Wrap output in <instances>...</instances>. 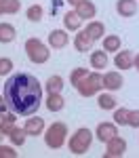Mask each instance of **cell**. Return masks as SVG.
<instances>
[{"label": "cell", "mask_w": 139, "mask_h": 158, "mask_svg": "<svg viewBox=\"0 0 139 158\" xmlns=\"http://www.w3.org/2000/svg\"><path fill=\"white\" fill-rule=\"evenodd\" d=\"M80 25H82V17H80L76 11H67L65 15H63V27H65V30H70V32H78Z\"/></svg>", "instance_id": "13"}, {"label": "cell", "mask_w": 139, "mask_h": 158, "mask_svg": "<svg viewBox=\"0 0 139 158\" xmlns=\"http://www.w3.org/2000/svg\"><path fill=\"white\" fill-rule=\"evenodd\" d=\"M15 124H17V114H15V112H6V114H2V120H0V133L6 137V135L15 129Z\"/></svg>", "instance_id": "17"}, {"label": "cell", "mask_w": 139, "mask_h": 158, "mask_svg": "<svg viewBox=\"0 0 139 158\" xmlns=\"http://www.w3.org/2000/svg\"><path fill=\"white\" fill-rule=\"evenodd\" d=\"M95 135H97V139H99L101 143H105V141H110L112 137L118 135V124L116 122H99Z\"/></svg>", "instance_id": "7"}, {"label": "cell", "mask_w": 139, "mask_h": 158, "mask_svg": "<svg viewBox=\"0 0 139 158\" xmlns=\"http://www.w3.org/2000/svg\"><path fill=\"white\" fill-rule=\"evenodd\" d=\"M91 141H93V133L88 131L87 127H80V129H76L74 135L70 137V152L76 154V156H82V154H87L88 148H91Z\"/></svg>", "instance_id": "4"}, {"label": "cell", "mask_w": 139, "mask_h": 158, "mask_svg": "<svg viewBox=\"0 0 139 158\" xmlns=\"http://www.w3.org/2000/svg\"><path fill=\"white\" fill-rule=\"evenodd\" d=\"M2 137H4V135H2V133H0V139H2Z\"/></svg>", "instance_id": "36"}, {"label": "cell", "mask_w": 139, "mask_h": 158, "mask_svg": "<svg viewBox=\"0 0 139 158\" xmlns=\"http://www.w3.org/2000/svg\"><path fill=\"white\" fill-rule=\"evenodd\" d=\"M2 95L11 112L19 116H32L42 103V85L34 74L17 72L9 76L6 82L2 85Z\"/></svg>", "instance_id": "1"}, {"label": "cell", "mask_w": 139, "mask_h": 158, "mask_svg": "<svg viewBox=\"0 0 139 158\" xmlns=\"http://www.w3.org/2000/svg\"><path fill=\"white\" fill-rule=\"evenodd\" d=\"M11 72H13V59L2 57L0 59V76H9Z\"/></svg>", "instance_id": "29"}, {"label": "cell", "mask_w": 139, "mask_h": 158, "mask_svg": "<svg viewBox=\"0 0 139 158\" xmlns=\"http://www.w3.org/2000/svg\"><path fill=\"white\" fill-rule=\"evenodd\" d=\"M129 127H133V129L139 127V110H131L129 112Z\"/></svg>", "instance_id": "31"}, {"label": "cell", "mask_w": 139, "mask_h": 158, "mask_svg": "<svg viewBox=\"0 0 139 158\" xmlns=\"http://www.w3.org/2000/svg\"><path fill=\"white\" fill-rule=\"evenodd\" d=\"M65 2H70V4H72V6H76V4H78V2H80V0H65Z\"/></svg>", "instance_id": "34"}, {"label": "cell", "mask_w": 139, "mask_h": 158, "mask_svg": "<svg viewBox=\"0 0 139 158\" xmlns=\"http://www.w3.org/2000/svg\"><path fill=\"white\" fill-rule=\"evenodd\" d=\"M76 91L80 93V97H93V95H97L99 91H103V74L88 72L87 76L76 85Z\"/></svg>", "instance_id": "3"}, {"label": "cell", "mask_w": 139, "mask_h": 158, "mask_svg": "<svg viewBox=\"0 0 139 158\" xmlns=\"http://www.w3.org/2000/svg\"><path fill=\"white\" fill-rule=\"evenodd\" d=\"M6 110H9V103H6L4 95H0V112H2V114H6Z\"/></svg>", "instance_id": "32"}, {"label": "cell", "mask_w": 139, "mask_h": 158, "mask_svg": "<svg viewBox=\"0 0 139 158\" xmlns=\"http://www.w3.org/2000/svg\"><path fill=\"white\" fill-rule=\"evenodd\" d=\"M129 112H131V110H126V108L114 110V122L120 124V127H129Z\"/></svg>", "instance_id": "26"}, {"label": "cell", "mask_w": 139, "mask_h": 158, "mask_svg": "<svg viewBox=\"0 0 139 158\" xmlns=\"http://www.w3.org/2000/svg\"><path fill=\"white\" fill-rule=\"evenodd\" d=\"M84 32H87L88 36H91V40L95 42V40H101V38H103V34H105V25L101 23V21H91Z\"/></svg>", "instance_id": "20"}, {"label": "cell", "mask_w": 139, "mask_h": 158, "mask_svg": "<svg viewBox=\"0 0 139 158\" xmlns=\"http://www.w3.org/2000/svg\"><path fill=\"white\" fill-rule=\"evenodd\" d=\"M6 137H9V141H11L13 146H23L25 143V137H27V133H25V129L23 127H17V124H15V129H13L11 133L6 135Z\"/></svg>", "instance_id": "21"}, {"label": "cell", "mask_w": 139, "mask_h": 158, "mask_svg": "<svg viewBox=\"0 0 139 158\" xmlns=\"http://www.w3.org/2000/svg\"><path fill=\"white\" fill-rule=\"evenodd\" d=\"M97 106H99L101 110H116V99H114L112 95H99Z\"/></svg>", "instance_id": "28"}, {"label": "cell", "mask_w": 139, "mask_h": 158, "mask_svg": "<svg viewBox=\"0 0 139 158\" xmlns=\"http://www.w3.org/2000/svg\"><path fill=\"white\" fill-rule=\"evenodd\" d=\"M65 137H67V127L65 122H53L49 129L44 131V143L51 150H59L65 143Z\"/></svg>", "instance_id": "5"}, {"label": "cell", "mask_w": 139, "mask_h": 158, "mask_svg": "<svg viewBox=\"0 0 139 158\" xmlns=\"http://www.w3.org/2000/svg\"><path fill=\"white\" fill-rule=\"evenodd\" d=\"M0 158H17V152L13 146H0Z\"/></svg>", "instance_id": "30"}, {"label": "cell", "mask_w": 139, "mask_h": 158, "mask_svg": "<svg viewBox=\"0 0 139 158\" xmlns=\"http://www.w3.org/2000/svg\"><path fill=\"white\" fill-rule=\"evenodd\" d=\"M0 120H2V112H0Z\"/></svg>", "instance_id": "35"}, {"label": "cell", "mask_w": 139, "mask_h": 158, "mask_svg": "<svg viewBox=\"0 0 139 158\" xmlns=\"http://www.w3.org/2000/svg\"><path fill=\"white\" fill-rule=\"evenodd\" d=\"M25 15H27V19H30L32 23H38V21L42 19V15H44V9H42L40 4H32V6L27 9Z\"/></svg>", "instance_id": "25"}, {"label": "cell", "mask_w": 139, "mask_h": 158, "mask_svg": "<svg viewBox=\"0 0 139 158\" xmlns=\"http://www.w3.org/2000/svg\"><path fill=\"white\" fill-rule=\"evenodd\" d=\"M15 34H17V30H15L13 23H6V21L0 23V42H2V44L13 42V40H15Z\"/></svg>", "instance_id": "19"}, {"label": "cell", "mask_w": 139, "mask_h": 158, "mask_svg": "<svg viewBox=\"0 0 139 158\" xmlns=\"http://www.w3.org/2000/svg\"><path fill=\"white\" fill-rule=\"evenodd\" d=\"M74 47H76V51H80V53L91 51L93 40H91V36H88L84 30H78V34H76V38H74Z\"/></svg>", "instance_id": "15"}, {"label": "cell", "mask_w": 139, "mask_h": 158, "mask_svg": "<svg viewBox=\"0 0 139 158\" xmlns=\"http://www.w3.org/2000/svg\"><path fill=\"white\" fill-rule=\"evenodd\" d=\"M25 55H27V59L32 61V63L42 65V63L49 61L51 51L42 40H38V38H27V40H25Z\"/></svg>", "instance_id": "2"}, {"label": "cell", "mask_w": 139, "mask_h": 158, "mask_svg": "<svg viewBox=\"0 0 139 158\" xmlns=\"http://www.w3.org/2000/svg\"><path fill=\"white\" fill-rule=\"evenodd\" d=\"M91 68H95L97 72L108 68V53L101 49V51H93L91 53Z\"/></svg>", "instance_id": "18"}, {"label": "cell", "mask_w": 139, "mask_h": 158, "mask_svg": "<svg viewBox=\"0 0 139 158\" xmlns=\"http://www.w3.org/2000/svg\"><path fill=\"white\" fill-rule=\"evenodd\" d=\"M125 152H126V139H122L120 135H116L110 141H105V154H103V158H122Z\"/></svg>", "instance_id": "6"}, {"label": "cell", "mask_w": 139, "mask_h": 158, "mask_svg": "<svg viewBox=\"0 0 139 158\" xmlns=\"http://www.w3.org/2000/svg\"><path fill=\"white\" fill-rule=\"evenodd\" d=\"M133 68H137V72H139V53L133 57Z\"/></svg>", "instance_id": "33"}, {"label": "cell", "mask_w": 139, "mask_h": 158, "mask_svg": "<svg viewBox=\"0 0 139 158\" xmlns=\"http://www.w3.org/2000/svg\"><path fill=\"white\" fill-rule=\"evenodd\" d=\"M82 19H93L95 15H97V6L91 2V0H80L78 4H76V9H74Z\"/></svg>", "instance_id": "12"}, {"label": "cell", "mask_w": 139, "mask_h": 158, "mask_svg": "<svg viewBox=\"0 0 139 158\" xmlns=\"http://www.w3.org/2000/svg\"><path fill=\"white\" fill-rule=\"evenodd\" d=\"M133 53L131 51H118L116 57H114V65L120 68V70H131L133 68Z\"/></svg>", "instance_id": "14"}, {"label": "cell", "mask_w": 139, "mask_h": 158, "mask_svg": "<svg viewBox=\"0 0 139 158\" xmlns=\"http://www.w3.org/2000/svg\"><path fill=\"white\" fill-rule=\"evenodd\" d=\"M87 74H88L87 68H74V70H72V74H70V85L76 89V85H78V82H80Z\"/></svg>", "instance_id": "27"}, {"label": "cell", "mask_w": 139, "mask_h": 158, "mask_svg": "<svg viewBox=\"0 0 139 158\" xmlns=\"http://www.w3.org/2000/svg\"><path fill=\"white\" fill-rule=\"evenodd\" d=\"M47 110L49 112H61L65 108V99H63L61 93H49V97H47Z\"/></svg>", "instance_id": "16"}, {"label": "cell", "mask_w": 139, "mask_h": 158, "mask_svg": "<svg viewBox=\"0 0 139 158\" xmlns=\"http://www.w3.org/2000/svg\"><path fill=\"white\" fill-rule=\"evenodd\" d=\"M122 85H125V80H122L120 72H105L103 74V89H108V91H120Z\"/></svg>", "instance_id": "9"}, {"label": "cell", "mask_w": 139, "mask_h": 158, "mask_svg": "<svg viewBox=\"0 0 139 158\" xmlns=\"http://www.w3.org/2000/svg\"><path fill=\"white\" fill-rule=\"evenodd\" d=\"M25 133L32 135V137H38V135H42V131H44V120L40 118V116H34L32 114V118H27L23 124Z\"/></svg>", "instance_id": "10"}, {"label": "cell", "mask_w": 139, "mask_h": 158, "mask_svg": "<svg viewBox=\"0 0 139 158\" xmlns=\"http://www.w3.org/2000/svg\"><path fill=\"white\" fill-rule=\"evenodd\" d=\"M21 9V0H0V15H15Z\"/></svg>", "instance_id": "22"}, {"label": "cell", "mask_w": 139, "mask_h": 158, "mask_svg": "<svg viewBox=\"0 0 139 158\" xmlns=\"http://www.w3.org/2000/svg\"><path fill=\"white\" fill-rule=\"evenodd\" d=\"M44 89H47V93H61V89H63V78L59 76V74L49 76V80H47Z\"/></svg>", "instance_id": "24"}, {"label": "cell", "mask_w": 139, "mask_h": 158, "mask_svg": "<svg viewBox=\"0 0 139 158\" xmlns=\"http://www.w3.org/2000/svg\"><path fill=\"white\" fill-rule=\"evenodd\" d=\"M67 42H70V36H67L65 30H53V32H49V47L51 49L61 51L67 47Z\"/></svg>", "instance_id": "8"}, {"label": "cell", "mask_w": 139, "mask_h": 158, "mask_svg": "<svg viewBox=\"0 0 139 158\" xmlns=\"http://www.w3.org/2000/svg\"><path fill=\"white\" fill-rule=\"evenodd\" d=\"M120 36L116 34H110V36H103V51L105 53H118L120 51Z\"/></svg>", "instance_id": "23"}, {"label": "cell", "mask_w": 139, "mask_h": 158, "mask_svg": "<svg viewBox=\"0 0 139 158\" xmlns=\"http://www.w3.org/2000/svg\"><path fill=\"white\" fill-rule=\"evenodd\" d=\"M116 11H118L120 17H125V19L133 17L137 13V0H118L116 2Z\"/></svg>", "instance_id": "11"}]
</instances>
